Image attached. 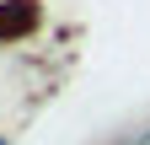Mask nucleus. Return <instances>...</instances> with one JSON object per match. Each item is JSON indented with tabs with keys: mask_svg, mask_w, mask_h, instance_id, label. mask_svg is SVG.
I'll list each match as a JSON object with an SVG mask.
<instances>
[{
	"mask_svg": "<svg viewBox=\"0 0 150 145\" xmlns=\"http://www.w3.org/2000/svg\"><path fill=\"white\" fill-rule=\"evenodd\" d=\"M38 27V0H0V43H16Z\"/></svg>",
	"mask_w": 150,
	"mask_h": 145,
	"instance_id": "obj_1",
	"label": "nucleus"
},
{
	"mask_svg": "<svg viewBox=\"0 0 150 145\" xmlns=\"http://www.w3.org/2000/svg\"><path fill=\"white\" fill-rule=\"evenodd\" d=\"M0 145H6V140H0Z\"/></svg>",
	"mask_w": 150,
	"mask_h": 145,
	"instance_id": "obj_2",
	"label": "nucleus"
}]
</instances>
